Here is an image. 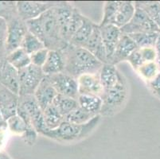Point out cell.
Instances as JSON below:
<instances>
[{
    "instance_id": "30",
    "label": "cell",
    "mask_w": 160,
    "mask_h": 159,
    "mask_svg": "<svg viewBox=\"0 0 160 159\" xmlns=\"http://www.w3.org/2000/svg\"><path fill=\"white\" fill-rule=\"evenodd\" d=\"M21 48L24 49L30 56L31 54H33V52L44 49L46 47H45L43 42L38 37H36L35 35H33V33L28 32L27 35L25 36L22 42Z\"/></svg>"
},
{
    "instance_id": "44",
    "label": "cell",
    "mask_w": 160,
    "mask_h": 159,
    "mask_svg": "<svg viewBox=\"0 0 160 159\" xmlns=\"http://www.w3.org/2000/svg\"><path fill=\"white\" fill-rule=\"evenodd\" d=\"M156 62H157V64H158V68H159V69H160V55H158V57H157Z\"/></svg>"
},
{
    "instance_id": "17",
    "label": "cell",
    "mask_w": 160,
    "mask_h": 159,
    "mask_svg": "<svg viewBox=\"0 0 160 159\" xmlns=\"http://www.w3.org/2000/svg\"><path fill=\"white\" fill-rule=\"evenodd\" d=\"M137 49V46L132 37L129 35L123 33L118 42L110 64L116 65L122 61H127L128 57Z\"/></svg>"
},
{
    "instance_id": "32",
    "label": "cell",
    "mask_w": 160,
    "mask_h": 159,
    "mask_svg": "<svg viewBox=\"0 0 160 159\" xmlns=\"http://www.w3.org/2000/svg\"><path fill=\"white\" fill-rule=\"evenodd\" d=\"M145 81L149 83L158 75L160 69L156 61L143 63L136 71Z\"/></svg>"
},
{
    "instance_id": "5",
    "label": "cell",
    "mask_w": 160,
    "mask_h": 159,
    "mask_svg": "<svg viewBox=\"0 0 160 159\" xmlns=\"http://www.w3.org/2000/svg\"><path fill=\"white\" fill-rule=\"evenodd\" d=\"M18 105L24 108L31 119L32 126L35 129L38 134L44 135L48 128L44 119L43 111L41 109L33 95L19 96Z\"/></svg>"
},
{
    "instance_id": "9",
    "label": "cell",
    "mask_w": 160,
    "mask_h": 159,
    "mask_svg": "<svg viewBox=\"0 0 160 159\" xmlns=\"http://www.w3.org/2000/svg\"><path fill=\"white\" fill-rule=\"evenodd\" d=\"M58 95L69 96L78 100L79 96L78 79L62 72L52 76H46Z\"/></svg>"
},
{
    "instance_id": "8",
    "label": "cell",
    "mask_w": 160,
    "mask_h": 159,
    "mask_svg": "<svg viewBox=\"0 0 160 159\" xmlns=\"http://www.w3.org/2000/svg\"><path fill=\"white\" fill-rule=\"evenodd\" d=\"M120 30L124 34H132L145 32L160 33V29L158 25L150 18L148 14L142 9L138 7H136V12L132 19Z\"/></svg>"
},
{
    "instance_id": "41",
    "label": "cell",
    "mask_w": 160,
    "mask_h": 159,
    "mask_svg": "<svg viewBox=\"0 0 160 159\" xmlns=\"http://www.w3.org/2000/svg\"><path fill=\"white\" fill-rule=\"evenodd\" d=\"M7 128V121L2 118V115L0 113V131H5Z\"/></svg>"
},
{
    "instance_id": "22",
    "label": "cell",
    "mask_w": 160,
    "mask_h": 159,
    "mask_svg": "<svg viewBox=\"0 0 160 159\" xmlns=\"http://www.w3.org/2000/svg\"><path fill=\"white\" fill-rule=\"evenodd\" d=\"M6 60L18 71H21L31 65L30 56L21 47L7 54Z\"/></svg>"
},
{
    "instance_id": "7",
    "label": "cell",
    "mask_w": 160,
    "mask_h": 159,
    "mask_svg": "<svg viewBox=\"0 0 160 159\" xmlns=\"http://www.w3.org/2000/svg\"><path fill=\"white\" fill-rule=\"evenodd\" d=\"M7 52L9 54L10 52L21 47L22 42L29 31L27 22L22 19L18 14L7 21Z\"/></svg>"
},
{
    "instance_id": "40",
    "label": "cell",
    "mask_w": 160,
    "mask_h": 159,
    "mask_svg": "<svg viewBox=\"0 0 160 159\" xmlns=\"http://www.w3.org/2000/svg\"><path fill=\"white\" fill-rule=\"evenodd\" d=\"M148 84L151 92L160 99V72L153 81H150Z\"/></svg>"
},
{
    "instance_id": "26",
    "label": "cell",
    "mask_w": 160,
    "mask_h": 159,
    "mask_svg": "<svg viewBox=\"0 0 160 159\" xmlns=\"http://www.w3.org/2000/svg\"><path fill=\"white\" fill-rule=\"evenodd\" d=\"M43 115H44L45 122L49 130L56 129L65 121V117L53 104L46 107L43 111Z\"/></svg>"
},
{
    "instance_id": "24",
    "label": "cell",
    "mask_w": 160,
    "mask_h": 159,
    "mask_svg": "<svg viewBox=\"0 0 160 159\" xmlns=\"http://www.w3.org/2000/svg\"><path fill=\"white\" fill-rule=\"evenodd\" d=\"M53 104L64 117L68 116L72 111L79 107V103L77 99L71 98L69 96H62V95H58L55 97Z\"/></svg>"
},
{
    "instance_id": "42",
    "label": "cell",
    "mask_w": 160,
    "mask_h": 159,
    "mask_svg": "<svg viewBox=\"0 0 160 159\" xmlns=\"http://www.w3.org/2000/svg\"><path fill=\"white\" fill-rule=\"evenodd\" d=\"M154 48H155V51H156L158 56V55H160V33H158V37H157L156 42H155Z\"/></svg>"
},
{
    "instance_id": "13",
    "label": "cell",
    "mask_w": 160,
    "mask_h": 159,
    "mask_svg": "<svg viewBox=\"0 0 160 159\" xmlns=\"http://www.w3.org/2000/svg\"><path fill=\"white\" fill-rule=\"evenodd\" d=\"M19 96L0 83V113L6 121L17 114Z\"/></svg>"
},
{
    "instance_id": "35",
    "label": "cell",
    "mask_w": 160,
    "mask_h": 159,
    "mask_svg": "<svg viewBox=\"0 0 160 159\" xmlns=\"http://www.w3.org/2000/svg\"><path fill=\"white\" fill-rule=\"evenodd\" d=\"M7 22L0 17V61L6 59L7 52Z\"/></svg>"
},
{
    "instance_id": "10",
    "label": "cell",
    "mask_w": 160,
    "mask_h": 159,
    "mask_svg": "<svg viewBox=\"0 0 160 159\" xmlns=\"http://www.w3.org/2000/svg\"><path fill=\"white\" fill-rule=\"evenodd\" d=\"M58 2H36L18 1L16 2L19 17L25 22L35 19L45 12L53 8Z\"/></svg>"
},
{
    "instance_id": "11",
    "label": "cell",
    "mask_w": 160,
    "mask_h": 159,
    "mask_svg": "<svg viewBox=\"0 0 160 159\" xmlns=\"http://www.w3.org/2000/svg\"><path fill=\"white\" fill-rule=\"evenodd\" d=\"M99 26H100L103 44L105 48L106 55H107V64H110L118 42L120 41L123 33L120 28L115 25L110 24L104 25V26L99 25Z\"/></svg>"
},
{
    "instance_id": "38",
    "label": "cell",
    "mask_w": 160,
    "mask_h": 159,
    "mask_svg": "<svg viewBox=\"0 0 160 159\" xmlns=\"http://www.w3.org/2000/svg\"><path fill=\"white\" fill-rule=\"evenodd\" d=\"M127 61H128L134 69L136 70V71H137V70L139 69V67L144 63L143 61H142V57H141L139 49H137L136 50L134 51L132 54L128 57Z\"/></svg>"
},
{
    "instance_id": "33",
    "label": "cell",
    "mask_w": 160,
    "mask_h": 159,
    "mask_svg": "<svg viewBox=\"0 0 160 159\" xmlns=\"http://www.w3.org/2000/svg\"><path fill=\"white\" fill-rule=\"evenodd\" d=\"M7 128L11 131V132H12L14 135H19L22 136L26 133L28 128H32L29 127L28 125L18 114H16L7 119Z\"/></svg>"
},
{
    "instance_id": "27",
    "label": "cell",
    "mask_w": 160,
    "mask_h": 159,
    "mask_svg": "<svg viewBox=\"0 0 160 159\" xmlns=\"http://www.w3.org/2000/svg\"><path fill=\"white\" fill-rule=\"evenodd\" d=\"M158 33H159L157 32H145L128 35H129L135 42L138 49H142L147 47H154Z\"/></svg>"
},
{
    "instance_id": "12",
    "label": "cell",
    "mask_w": 160,
    "mask_h": 159,
    "mask_svg": "<svg viewBox=\"0 0 160 159\" xmlns=\"http://www.w3.org/2000/svg\"><path fill=\"white\" fill-rule=\"evenodd\" d=\"M79 95L99 96L102 99L104 89L98 73L85 74L78 78Z\"/></svg>"
},
{
    "instance_id": "37",
    "label": "cell",
    "mask_w": 160,
    "mask_h": 159,
    "mask_svg": "<svg viewBox=\"0 0 160 159\" xmlns=\"http://www.w3.org/2000/svg\"><path fill=\"white\" fill-rule=\"evenodd\" d=\"M139 52L144 63L156 61L158 54L154 47L142 48V49H139Z\"/></svg>"
},
{
    "instance_id": "19",
    "label": "cell",
    "mask_w": 160,
    "mask_h": 159,
    "mask_svg": "<svg viewBox=\"0 0 160 159\" xmlns=\"http://www.w3.org/2000/svg\"><path fill=\"white\" fill-rule=\"evenodd\" d=\"M97 24L85 16L82 23L77 32L74 33L69 44L78 47H84L86 42L91 37Z\"/></svg>"
},
{
    "instance_id": "16",
    "label": "cell",
    "mask_w": 160,
    "mask_h": 159,
    "mask_svg": "<svg viewBox=\"0 0 160 159\" xmlns=\"http://www.w3.org/2000/svg\"><path fill=\"white\" fill-rule=\"evenodd\" d=\"M83 48L91 52L92 54L93 55L97 60H99L101 63H108L105 48H104V44H103L99 25L96 26L91 37H89L88 42H86V44Z\"/></svg>"
},
{
    "instance_id": "6",
    "label": "cell",
    "mask_w": 160,
    "mask_h": 159,
    "mask_svg": "<svg viewBox=\"0 0 160 159\" xmlns=\"http://www.w3.org/2000/svg\"><path fill=\"white\" fill-rule=\"evenodd\" d=\"M19 73V96L34 95L46 75L40 67L29 65L24 69L18 71Z\"/></svg>"
},
{
    "instance_id": "28",
    "label": "cell",
    "mask_w": 160,
    "mask_h": 159,
    "mask_svg": "<svg viewBox=\"0 0 160 159\" xmlns=\"http://www.w3.org/2000/svg\"><path fill=\"white\" fill-rule=\"evenodd\" d=\"M136 7L142 9L160 29V2H134Z\"/></svg>"
},
{
    "instance_id": "23",
    "label": "cell",
    "mask_w": 160,
    "mask_h": 159,
    "mask_svg": "<svg viewBox=\"0 0 160 159\" xmlns=\"http://www.w3.org/2000/svg\"><path fill=\"white\" fill-rule=\"evenodd\" d=\"M79 106L89 113L98 116L102 108L103 100L99 96L79 95L78 98Z\"/></svg>"
},
{
    "instance_id": "39",
    "label": "cell",
    "mask_w": 160,
    "mask_h": 159,
    "mask_svg": "<svg viewBox=\"0 0 160 159\" xmlns=\"http://www.w3.org/2000/svg\"><path fill=\"white\" fill-rule=\"evenodd\" d=\"M38 133L37 131H35V129L33 127L32 128H28L27 131H26V133L22 136V139L24 140L25 143L27 144V145L33 146V144L35 143L36 139H37Z\"/></svg>"
},
{
    "instance_id": "20",
    "label": "cell",
    "mask_w": 160,
    "mask_h": 159,
    "mask_svg": "<svg viewBox=\"0 0 160 159\" xmlns=\"http://www.w3.org/2000/svg\"><path fill=\"white\" fill-rule=\"evenodd\" d=\"M120 72L116 68V65L112 64H104L100 69V81L104 87V92L110 89L117 84L120 77Z\"/></svg>"
},
{
    "instance_id": "31",
    "label": "cell",
    "mask_w": 160,
    "mask_h": 159,
    "mask_svg": "<svg viewBox=\"0 0 160 159\" xmlns=\"http://www.w3.org/2000/svg\"><path fill=\"white\" fill-rule=\"evenodd\" d=\"M120 6V1H108L104 7V15L100 26L104 25H115L116 14Z\"/></svg>"
},
{
    "instance_id": "1",
    "label": "cell",
    "mask_w": 160,
    "mask_h": 159,
    "mask_svg": "<svg viewBox=\"0 0 160 159\" xmlns=\"http://www.w3.org/2000/svg\"><path fill=\"white\" fill-rule=\"evenodd\" d=\"M28 31L38 37L49 50H62L68 45L62 38L53 9H49L35 19L27 21Z\"/></svg>"
},
{
    "instance_id": "29",
    "label": "cell",
    "mask_w": 160,
    "mask_h": 159,
    "mask_svg": "<svg viewBox=\"0 0 160 159\" xmlns=\"http://www.w3.org/2000/svg\"><path fill=\"white\" fill-rule=\"evenodd\" d=\"M95 116H97L86 112V111L82 109L79 106L78 108L72 111L70 114H69L68 116H65V120L66 122L73 123V124L81 125L85 124V123L88 122L91 119H93Z\"/></svg>"
},
{
    "instance_id": "25",
    "label": "cell",
    "mask_w": 160,
    "mask_h": 159,
    "mask_svg": "<svg viewBox=\"0 0 160 159\" xmlns=\"http://www.w3.org/2000/svg\"><path fill=\"white\" fill-rule=\"evenodd\" d=\"M84 17H85V16L81 14V11L77 7H75L72 16H71L70 20H69V23H68L66 28H65V31H64L63 35H62V37H63L64 41L65 42H67L68 44L69 43L74 33L77 32V30L81 26Z\"/></svg>"
},
{
    "instance_id": "18",
    "label": "cell",
    "mask_w": 160,
    "mask_h": 159,
    "mask_svg": "<svg viewBox=\"0 0 160 159\" xmlns=\"http://www.w3.org/2000/svg\"><path fill=\"white\" fill-rule=\"evenodd\" d=\"M42 69L46 76H52L64 72L65 60L62 51L49 50L46 63Z\"/></svg>"
},
{
    "instance_id": "4",
    "label": "cell",
    "mask_w": 160,
    "mask_h": 159,
    "mask_svg": "<svg viewBox=\"0 0 160 159\" xmlns=\"http://www.w3.org/2000/svg\"><path fill=\"white\" fill-rule=\"evenodd\" d=\"M128 96V87L126 79L120 74L117 84L104 92L102 97L103 105L100 111L101 117H111L120 112L125 105Z\"/></svg>"
},
{
    "instance_id": "14",
    "label": "cell",
    "mask_w": 160,
    "mask_h": 159,
    "mask_svg": "<svg viewBox=\"0 0 160 159\" xmlns=\"http://www.w3.org/2000/svg\"><path fill=\"white\" fill-rule=\"evenodd\" d=\"M0 83L13 92L19 94L18 71L8 63L6 59L0 61Z\"/></svg>"
},
{
    "instance_id": "2",
    "label": "cell",
    "mask_w": 160,
    "mask_h": 159,
    "mask_svg": "<svg viewBox=\"0 0 160 159\" xmlns=\"http://www.w3.org/2000/svg\"><path fill=\"white\" fill-rule=\"evenodd\" d=\"M62 51L65 60L64 72L76 79L85 74L98 73L104 65L82 47L68 44Z\"/></svg>"
},
{
    "instance_id": "15",
    "label": "cell",
    "mask_w": 160,
    "mask_h": 159,
    "mask_svg": "<svg viewBox=\"0 0 160 159\" xmlns=\"http://www.w3.org/2000/svg\"><path fill=\"white\" fill-rule=\"evenodd\" d=\"M58 92L53 87L47 77H45L34 92V97L41 109L44 111L46 107L53 104L55 97L58 96Z\"/></svg>"
},
{
    "instance_id": "43",
    "label": "cell",
    "mask_w": 160,
    "mask_h": 159,
    "mask_svg": "<svg viewBox=\"0 0 160 159\" xmlns=\"http://www.w3.org/2000/svg\"><path fill=\"white\" fill-rule=\"evenodd\" d=\"M3 144V135H2V131H0V147Z\"/></svg>"
},
{
    "instance_id": "3",
    "label": "cell",
    "mask_w": 160,
    "mask_h": 159,
    "mask_svg": "<svg viewBox=\"0 0 160 159\" xmlns=\"http://www.w3.org/2000/svg\"><path fill=\"white\" fill-rule=\"evenodd\" d=\"M101 116H95L85 124H73L64 121L54 130H48L43 136L61 142H72L88 137L98 126Z\"/></svg>"
},
{
    "instance_id": "34",
    "label": "cell",
    "mask_w": 160,
    "mask_h": 159,
    "mask_svg": "<svg viewBox=\"0 0 160 159\" xmlns=\"http://www.w3.org/2000/svg\"><path fill=\"white\" fill-rule=\"evenodd\" d=\"M18 14L16 2H0V17L6 22Z\"/></svg>"
},
{
    "instance_id": "21",
    "label": "cell",
    "mask_w": 160,
    "mask_h": 159,
    "mask_svg": "<svg viewBox=\"0 0 160 159\" xmlns=\"http://www.w3.org/2000/svg\"><path fill=\"white\" fill-rule=\"evenodd\" d=\"M136 12V6L131 1H120V6L116 14L115 26L121 29L132 19Z\"/></svg>"
},
{
    "instance_id": "36",
    "label": "cell",
    "mask_w": 160,
    "mask_h": 159,
    "mask_svg": "<svg viewBox=\"0 0 160 159\" xmlns=\"http://www.w3.org/2000/svg\"><path fill=\"white\" fill-rule=\"evenodd\" d=\"M49 52V49L44 48V49H40L37 52H33V54L30 55V61H31L32 65L42 68V66L46 63Z\"/></svg>"
}]
</instances>
